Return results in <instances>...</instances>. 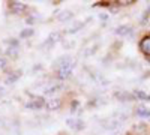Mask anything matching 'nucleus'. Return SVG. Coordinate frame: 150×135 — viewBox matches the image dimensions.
<instances>
[{
  "label": "nucleus",
  "instance_id": "obj_1",
  "mask_svg": "<svg viewBox=\"0 0 150 135\" xmlns=\"http://www.w3.org/2000/svg\"><path fill=\"white\" fill-rule=\"evenodd\" d=\"M72 69H74V60L66 56V57H62L57 65H56V71H57V75L60 78H68L71 74H72Z\"/></svg>",
  "mask_w": 150,
  "mask_h": 135
},
{
  "label": "nucleus",
  "instance_id": "obj_2",
  "mask_svg": "<svg viewBox=\"0 0 150 135\" xmlns=\"http://www.w3.org/2000/svg\"><path fill=\"white\" fill-rule=\"evenodd\" d=\"M26 107L30 108V110H39V108L44 107V99H41V98H36V99H33L32 102H29Z\"/></svg>",
  "mask_w": 150,
  "mask_h": 135
},
{
  "label": "nucleus",
  "instance_id": "obj_3",
  "mask_svg": "<svg viewBox=\"0 0 150 135\" xmlns=\"http://www.w3.org/2000/svg\"><path fill=\"white\" fill-rule=\"evenodd\" d=\"M66 123H68L71 128H74V129H81V128H84V125H83V122H81V120L68 119V120H66Z\"/></svg>",
  "mask_w": 150,
  "mask_h": 135
},
{
  "label": "nucleus",
  "instance_id": "obj_4",
  "mask_svg": "<svg viewBox=\"0 0 150 135\" xmlns=\"http://www.w3.org/2000/svg\"><path fill=\"white\" fill-rule=\"evenodd\" d=\"M140 47H141V50H143L146 54H150V38H144V39L141 41Z\"/></svg>",
  "mask_w": 150,
  "mask_h": 135
},
{
  "label": "nucleus",
  "instance_id": "obj_5",
  "mask_svg": "<svg viewBox=\"0 0 150 135\" xmlns=\"http://www.w3.org/2000/svg\"><path fill=\"white\" fill-rule=\"evenodd\" d=\"M11 9H12V12H21L26 9V6L23 3H18V2H11Z\"/></svg>",
  "mask_w": 150,
  "mask_h": 135
},
{
  "label": "nucleus",
  "instance_id": "obj_6",
  "mask_svg": "<svg viewBox=\"0 0 150 135\" xmlns=\"http://www.w3.org/2000/svg\"><path fill=\"white\" fill-rule=\"evenodd\" d=\"M137 114L140 117H150V110L149 108H144V107H140L137 110Z\"/></svg>",
  "mask_w": 150,
  "mask_h": 135
},
{
  "label": "nucleus",
  "instance_id": "obj_7",
  "mask_svg": "<svg viewBox=\"0 0 150 135\" xmlns=\"http://www.w3.org/2000/svg\"><path fill=\"white\" fill-rule=\"evenodd\" d=\"M135 96L137 98H140V99H144V101H150V95L143 92V90H137L135 92Z\"/></svg>",
  "mask_w": 150,
  "mask_h": 135
},
{
  "label": "nucleus",
  "instance_id": "obj_8",
  "mask_svg": "<svg viewBox=\"0 0 150 135\" xmlns=\"http://www.w3.org/2000/svg\"><path fill=\"white\" fill-rule=\"evenodd\" d=\"M116 33H117V35H128V33H131V27H129V26H120V27L116 30Z\"/></svg>",
  "mask_w": 150,
  "mask_h": 135
},
{
  "label": "nucleus",
  "instance_id": "obj_9",
  "mask_svg": "<svg viewBox=\"0 0 150 135\" xmlns=\"http://www.w3.org/2000/svg\"><path fill=\"white\" fill-rule=\"evenodd\" d=\"M59 105H60V101H59V99H51V101L48 102L47 107H48L50 110H53V108H59Z\"/></svg>",
  "mask_w": 150,
  "mask_h": 135
},
{
  "label": "nucleus",
  "instance_id": "obj_10",
  "mask_svg": "<svg viewBox=\"0 0 150 135\" xmlns=\"http://www.w3.org/2000/svg\"><path fill=\"white\" fill-rule=\"evenodd\" d=\"M33 33V29H26V30H24V32H21V38H26V36H30Z\"/></svg>",
  "mask_w": 150,
  "mask_h": 135
},
{
  "label": "nucleus",
  "instance_id": "obj_11",
  "mask_svg": "<svg viewBox=\"0 0 150 135\" xmlns=\"http://www.w3.org/2000/svg\"><path fill=\"white\" fill-rule=\"evenodd\" d=\"M12 75H14V77H11V78H8V80H6V83H12V81H14V80L20 78V72H15V74H12Z\"/></svg>",
  "mask_w": 150,
  "mask_h": 135
}]
</instances>
